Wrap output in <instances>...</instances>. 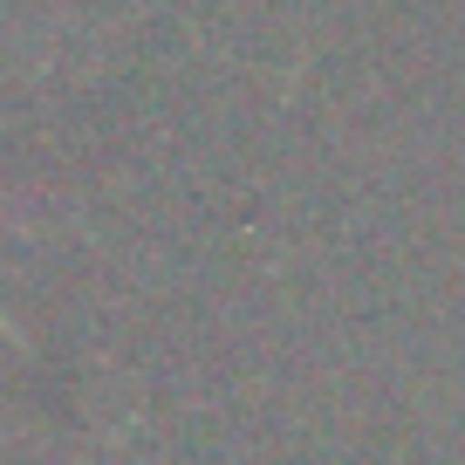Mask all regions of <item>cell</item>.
<instances>
[{
	"instance_id": "6da1fadb",
	"label": "cell",
	"mask_w": 465,
	"mask_h": 465,
	"mask_svg": "<svg viewBox=\"0 0 465 465\" xmlns=\"http://www.w3.org/2000/svg\"><path fill=\"white\" fill-rule=\"evenodd\" d=\"M0 329H7V322H0Z\"/></svg>"
}]
</instances>
